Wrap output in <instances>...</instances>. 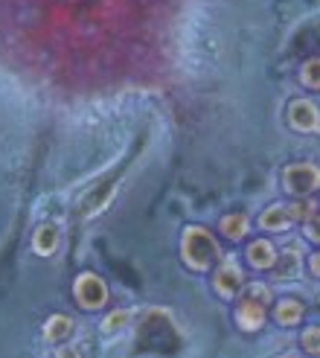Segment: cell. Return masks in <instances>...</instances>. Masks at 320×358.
Segmentation results:
<instances>
[{
    "label": "cell",
    "instance_id": "cell-1",
    "mask_svg": "<svg viewBox=\"0 0 320 358\" xmlns=\"http://www.w3.org/2000/svg\"><path fill=\"white\" fill-rule=\"evenodd\" d=\"M181 254H184V262L192 268V271H207V268L221 257V250H219V242L212 239L210 230L187 227L184 239H181Z\"/></svg>",
    "mask_w": 320,
    "mask_h": 358
},
{
    "label": "cell",
    "instance_id": "cell-2",
    "mask_svg": "<svg viewBox=\"0 0 320 358\" xmlns=\"http://www.w3.org/2000/svg\"><path fill=\"white\" fill-rule=\"evenodd\" d=\"M268 303H271V292L265 289L262 282H251L245 289V297L236 309V324L245 332H256L265 327V317H268Z\"/></svg>",
    "mask_w": 320,
    "mask_h": 358
},
{
    "label": "cell",
    "instance_id": "cell-3",
    "mask_svg": "<svg viewBox=\"0 0 320 358\" xmlns=\"http://www.w3.org/2000/svg\"><path fill=\"white\" fill-rule=\"evenodd\" d=\"M282 187H286L291 195H300L306 199L314 189H320V166L314 164H291L286 172H282Z\"/></svg>",
    "mask_w": 320,
    "mask_h": 358
},
{
    "label": "cell",
    "instance_id": "cell-4",
    "mask_svg": "<svg viewBox=\"0 0 320 358\" xmlns=\"http://www.w3.org/2000/svg\"><path fill=\"white\" fill-rule=\"evenodd\" d=\"M73 294H76V303L82 309L94 312V309H102L105 300H108V285H105V280L96 274H82L73 285Z\"/></svg>",
    "mask_w": 320,
    "mask_h": 358
},
{
    "label": "cell",
    "instance_id": "cell-5",
    "mask_svg": "<svg viewBox=\"0 0 320 358\" xmlns=\"http://www.w3.org/2000/svg\"><path fill=\"white\" fill-rule=\"evenodd\" d=\"M286 117H289V125H291V129L303 131V134L320 129V108H317L312 99H294V102L289 105Z\"/></svg>",
    "mask_w": 320,
    "mask_h": 358
},
{
    "label": "cell",
    "instance_id": "cell-6",
    "mask_svg": "<svg viewBox=\"0 0 320 358\" xmlns=\"http://www.w3.org/2000/svg\"><path fill=\"white\" fill-rule=\"evenodd\" d=\"M216 292L221 294V297H236L242 289H245V274H242V268H239V262L236 259H224L221 265H219V271H216Z\"/></svg>",
    "mask_w": 320,
    "mask_h": 358
},
{
    "label": "cell",
    "instance_id": "cell-7",
    "mask_svg": "<svg viewBox=\"0 0 320 358\" xmlns=\"http://www.w3.org/2000/svg\"><path fill=\"white\" fill-rule=\"evenodd\" d=\"M247 262H251L256 271H268V268H274V262H277V248L268 239H256V242L247 245Z\"/></svg>",
    "mask_w": 320,
    "mask_h": 358
},
{
    "label": "cell",
    "instance_id": "cell-8",
    "mask_svg": "<svg viewBox=\"0 0 320 358\" xmlns=\"http://www.w3.org/2000/svg\"><path fill=\"white\" fill-rule=\"evenodd\" d=\"M70 335H73V320H70L67 315H52V317H47L44 338H47L50 344H61V341H67Z\"/></svg>",
    "mask_w": 320,
    "mask_h": 358
},
{
    "label": "cell",
    "instance_id": "cell-9",
    "mask_svg": "<svg viewBox=\"0 0 320 358\" xmlns=\"http://www.w3.org/2000/svg\"><path fill=\"white\" fill-rule=\"evenodd\" d=\"M32 248H35V254H41V257L56 254V248H59V227L56 224H41L38 230H35V236H32Z\"/></svg>",
    "mask_w": 320,
    "mask_h": 358
},
{
    "label": "cell",
    "instance_id": "cell-10",
    "mask_svg": "<svg viewBox=\"0 0 320 358\" xmlns=\"http://www.w3.org/2000/svg\"><path fill=\"white\" fill-rule=\"evenodd\" d=\"M274 317H277L279 327H297L300 320H303V303L294 300V297L279 300L277 309H274Z\"/></svg>",
    "mask_w": 320,
    "mask_h": 358
},
{
    "label": "cell",
    "instance_id": "cell-11",
    "mask_svg": "<svg viewBox=\"0 0 320 358\" xmlns=\"http://www.w3.org/2000/svg\"><path fill=\"white\" fill-rule=\"evenodd\" d=\"M291 222H294V219H291L289 207H282V204L268 207V210H265L262 216H259V227H262V230H286Z\"/></svg>",
    "mask_w": 320,
    "mask_h": 358
},
{
    "label": "cell",
    "instance_id": "cell-12",
    "mask_svg": "<svg viewBox=\"0 0 320 358\" xmlns=\"http://www.w3.org/2000/svg\"><path fill=\"white\" fill-rule=\"evenodd\" d=\"M297 271H300V250L297 248H291L282 257H277V262H274V277L277 280H294Z\"/></svg>",
    "mask_w": 320,
    "mask_h": 358
},
{
    "label": "cell",
    "instance_id": "cell-13",
    "mask_svg": "<svg viewBox=\"0 0 320 358\" xmlns=\"http://www.w3.org/2000/svg\"><path fill=\"white\" fill-rule=\"evenodd\" d=\"M221 234L230 242L245 239V234H247V216H245V213H230V216H224L221 219Z\"/></svg>",
    "mask_w": 320,
    "mask_h": 358
},
{
    "label": "cell",
    "instance_id": "cell-14",
    "mask_svg": "<svg viewBox=\"0 0 320 358\" xmlns=\"http://www.w3.org/2000/svg\"><path fill=\"white\" fill-rule=\"evenodd\" d=\"M300 82H303L306 87H312V91H320V59H309L303 64V70H300Z\"/></svg>",
    "mask_w": 320,
    "mask_h": 358
},
{
    "label": "cell",
    "instance_id": "cell-15",
    "mask_svg": "<svg viewBox=\"0 0 320 358\" xmlns=\"http://www.w3.org/2000/svg\"><path fill=\"white\" fill-rule=\"evenodd\" d=\"M300 344H303V350L314 358H320V327H309L303 335H300Z\"/></svg>",
    "mask_w": 320,
    "mask_h": 358
},
{
    "label": "cell",
    "instance_id": "cell-16",
    "mask_svg": "<svg viewBox=\"0 0 320 358\" xmlns=\"http://www.w3.org/2000/svg\"><path fill=\"white\" fill-rule=\"evenodd\" d=\"M129 320H131V315L126 312V309H119V312H111L108 317H105L102 320V332H117V329H122V327H126L129 324Z\"/></svg>",
    "mask_w": 320,
    "mask_h": 358
},
{
    "label": "cell",
    "instance_id": "cell-17",
    "mask_svg": "<svg viewBox=\"0 0 320 358\" xmlns=\"http://www.w3.org/2000/svg\"><path fill=\"white\" fill-rule=\"evenodd\" d=\"M314 201H297V204H291L289 207V213H291V219H300V222H306V219H312L314 216Z\"/></svg>",
    "mask_w": 320,
    "mask_h": 358
},
{
    "label": "cell",
    "instance_id": "cell-18",
    "mask_svg": "<svg viewBox=\"0 0 320 358\" xmlns=\"http://www.w3.org/2000/svg\"><path fill=\"white\" fill-rule=\"evenodd\" d=\"M303 224H306V239H312V242L320 245V213H314V216L306 219Z\"/></svg>",
    "mask_w": 320,
    "mask_h": 358
},
{
    "label": "cell",
    "instance_id": "cell-19",
    "mask_svg": "<svg viewBox=\"0 0 320 358\" xmlns=\"http://www.w3.org/2000/svg\"><path fill=\"white\" fill-rule=\"evenodd\" d=\"M56 358H82V352H79V347H61V350H56Z\"/></svg>",
    "mask_w": 320,
    "mask_h": 358
},
{
    "label": "cell",
    "instance_id": "cell-20",
    "mask_svg": "<svg viewBox=\"0 0 320 358\" xmlns=\"http://www.w3.org/2000/svg\"><path fill=\"white\" fill-rule=\"evenodd\" d=\"M309 268H312V274H314V277H320V250H317V254H312Z\"/></svg>",
    "mask_w": 320,
    "mask_h": 358
}]
</instances>
